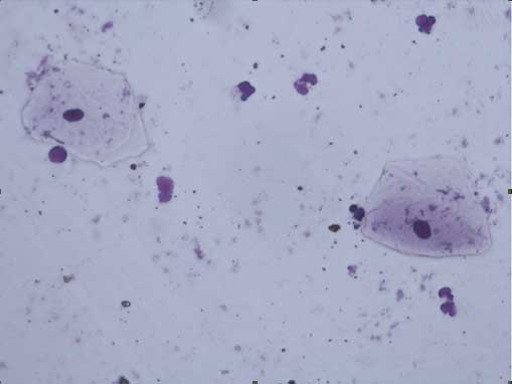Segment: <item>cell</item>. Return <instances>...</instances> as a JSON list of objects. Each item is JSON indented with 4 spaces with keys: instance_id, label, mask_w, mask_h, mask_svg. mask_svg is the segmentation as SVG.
Segmentation results:
<instances>
[{
    "instance_id": "1",
    "label": "cell",
    "mask_w": 512,
    "mask_h": 384,
    "mask_svg": "<svg viewBox=\"0 0 512 384\" xmlns=\"http://www.w3.org/2000/svg\"><path fill=\"white\" fill-rule=\"evenodd\" d=\"M24 120L37 136L96 152L127 143L134 135L136 114L128 84L119 75L64 63L38 80Z\"/></svg>"
}]
</instances>
